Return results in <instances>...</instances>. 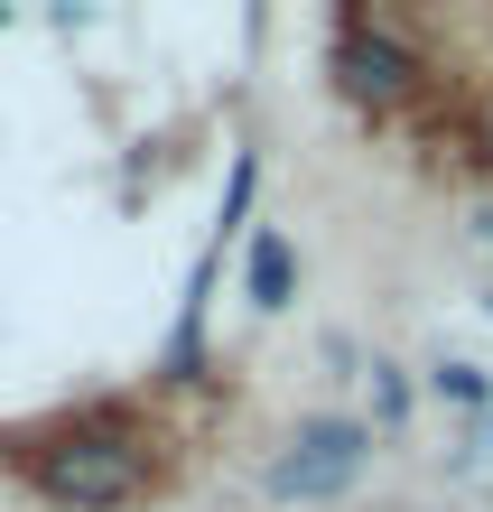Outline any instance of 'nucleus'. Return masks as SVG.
Returning a JSON list of instances; mask_svg holds the SVG:
<instances>
[{
  "mask_svg": "<svg viewBox=\"0 0 493 512\" xmlns=\"http://www.w3.org/2000/svg\"><path fill=\"white\" fill-rule=\"evenodd\" d=\"M38 494L47 503H75V512H121L140 485H149V457L131 438H112V429H75V438H56L38 466Z\"/></svg>",
  "mask_w": 493,
  "mask_h": 512,
  "instance_id": "f257e3e1",
  "label": "nucleus"
},
{
  "mask_svg": "<svg viewBox=\"0 0 493 512\" xmlns=\"http://www.w3.org/2000/svg\"><path fill=\"white\" fill-rule=\"evenodd\" d=\"M363 466H373V429L363 419H307L280 457L261 466V494L270 503H335Z\"/></svg>",
  "mask_w": 493,
  "mask_h": 512,
  "instance_id": "f03ea898",
  "label": "nucleus"
},
{
  "mask_svg": "<svg viewBox=\"0 0 493 512\" xmlns=\"http://www.w3.org/2000/svg\"><path fill=\"white\" fill-rule=\"evenodd\" d=\"M335 84L363 103V112H400V103H419V84H428V66H419V47L410 38H391V28H373V19H345V38H335Z\"/></svg>",
  "mask_w": 493,
  "mask_h": 512,
  "instance_id": "7ed1b4c3",
  "label": "nucleus"
},
{
  "mask_svg": "<svg viewBox=\"0 0 493 512\" xmlns=\"http://www.w3.org/2000/svg\"><path fill=\"white\" fill-rule=\"evenodd\" d=\"M242 289H252V308H289L298 298V252L280 243V233H261V243L242 252Z\"/></svg>",
  "mask_w": 493,
  "mask_h": 512,
  "instance_id": "20e7f679",
  "label": "nucleus"
},
{
  "mask_svg": "<svg viewBox=\"0 0 493 512\" xmlns=\"http://www.w3.org/2000/svg\"><path fill=\"white\" fill-rule=\"evenodd\" d=\"M438 391L466 410H493V373H475V364H438Z\"/></svg>",
  "mask_w": 493,
  "mask_h": 512,
  "instance_id": "39448f33",
  "label": "nucleus"
},
{
  "mask_svg": "<svg viewBox=\"0 0 493 512\" xmlns=\"http://www.w3.org/2000/svg\"><path fill=\"white\" fill-rule=\"evenodd\" d=\"M373 401H382V419H400V410H410V382H400L391 364H373Z\"/></svg>",
  "mask_w": 493,
  "mask_h": 512,
  "instance_id": "423d86ee",
  "label": "nucleus"
},
{
  "mask_svg": "<svg viewBox=\"0 0 493 512\" xmlns=\"http://www.w3.org/2000/svg\"><path fill=\"white\" fill-rule=\"evenodd\" d=\"M484 159H493V103H484Z\"/></svg>",
  "mask_w": 493,
  "mask_h": 512,
  "instance_id": "0eeeda50",
  "label": "nucleus"
},
{
  "mask_svg": "<svg viewBox=\"0 0 493 512\" xmlns=\"http://www.w3.org/2000/svg\"><path fill=\"white\" fill-rule=\"evenodd\" d=\"M484 308H493V298H484Z\"/></svg>",
  "mask_w": 493,
  "mask_h": 512,
  "instance_id": "6e6552de",
  "label": "nucleus"
}]
</instances>
